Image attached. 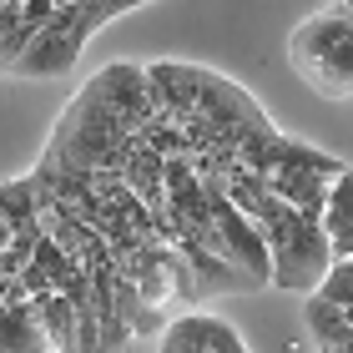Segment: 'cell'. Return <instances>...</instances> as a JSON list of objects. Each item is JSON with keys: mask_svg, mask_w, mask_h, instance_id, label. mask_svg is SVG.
Here are the masks:
<instances>
[{"mask_svg": "<svg viewBox=\"0 0 353 353\" xmlns=\"http://www.w3.org/2000/svg\"><path fill=\"white\" fill-rule=\"evenodd\" d=\"M288 56H293V71L318 96L348 101L353 96V10L328 6V10L308 15L288 36Z\"/></svg>", "mask_w": 353, "mask_h": 353, "instance_id": "obj_1", "label": "cell"}, {"mask_svg": "<svg viewBox=\"0 0 353 353\" xmlns=\"http://www.w3.org/2000/svg\"><path fill=\"white\" fill-rule=\"evenodd\" d=\"M339 172H343L339 157L318 152V147H308V141H298V137H283L263 182H268L272 197H283L293 212L323 222V202H328V187H333Z\"/></svg>", "mask_w": 353, "mask_h": 353, "instance_id": "obj_2", "label": "cell"}, {"mask_svg": "<svg viewBox=\"0 0 353 353\" xmlns=\"http://www.w3.org/2000/svg\"><path fill=\"white\" fill-rule=\"evenodd\" d=\"M157 353H252L248 339L237 333L222 313H207V308H187L176 313L172 323L157 333Z\"/></svg>", "mask_w": 353, "mask_h": 353, "instance_id": "obj_3", "label": "cell"}, {"mask_svg": "<svg viewBox=\"0 0 353 353\" xmlns=\"http://www.w3.org/2000/svg\"><path fill=\"white\" fill-rule=\"evenodd\" d=\"M323 237L333 263H353V167H343L323 202Z\"/></svg>", "mask_w": 353, "mask_h": 353, "instance_id": "obj_4", "label": "cell"}, {"mask_svg": "<svg viewBox=\"0 0 353 353\" xmlns=\"http://www.w3.org/2000/svg\"><path fill=\"white\" fill-rule=\"evenodd\" d=\"M313 298L318 303H328V308H353V263H333L328 272H323V283L313 288Z\"/></svg>", "mask_w": 353, "mask_h": 353, "instance_id": "obj_5", "label": "cell"}]
</instances>
